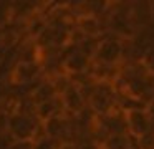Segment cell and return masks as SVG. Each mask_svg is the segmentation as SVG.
<instances>
[{
    "label": "cell",
    "mask_w": 154,
    "mask_h": 149,
    "mask_svg": "<svg viewBox=\"0 0 154 149\" xmlns=\"http://www.w3.org/2000/svg\"><path fill=\"white\" fill-rule=\"evenodd\" d=\"M10 149H35V141H14Z\"/></svg>",
    "instance_id": "obj_15"
},
{
    "label": "cell",
    "mask_w": 154,
    "mask_h": 149,
    "mask_svg": "<svg viewBox=\"0 0 154 149\" xmlns=\"http://www.w3.org/2000/svg\"><path fill=\"white\" fill-rule=\"evenodd\" d=\"M60 146H61V142L55 141V139L48 138V136L35 141V149H60Z\"/></svg>",
    "instance_id": "obj_12"
},
{
    "label": "cell",
    "mask_w": 154,
    "mask_h": 149,
    "mask_svg": "<svg viewBox=\"0 0 154 149\" xmlns=\"http://www.w3.org/2000/svg\"><path fill=\"white\" fill-rule=\"evenodd\" d=\"M88 108L96 116H106L118 108V89L113 83L96 81L88 99Z\"/></svg>",
    "instance_id": "obj_1"
},
{
    "label": "cell",
    "mask_w": 154,
    "mask_h": 149,
    "mask_svg": "<svg viewBox=\"0 0 154 149\" xmlns=\"http://www.w3.org/2000/svg\"><path fill=\"white\" fill-rule=\"evenodd\" d=\"M93 60L83 53L76 45L70 43L68 46L63 48V58H61V66H63L66 75H81L86 73L91 66Z\"/></svg>",
    "instance_id": "obj_5"
},
{
    "label": "cell",
    "mask_w": 154,
    "mask_h": 149,
    "mask_svg": "<svg viewBox=\"0 0 154 149\" xmlns=\"http://www.w3.org/2000/svg\"><path fill=\"white\" fill-rule=\"evenodd\" d=\"M94 63H103V65H114L119 66L124 61V40L116 35H104L101 38L98 50L93 56Z\"/></svg>",
    "instance_id": "obj_2"
},
{
    "label": "cell",
    "mask_w": 154,
    "mask_h": 149,
    "mask_svg": "<svg viewBox=\"0 0 154 149\" xmlns=\"http://www.w3.org/2000/svg\"><path fill=\"white\" fill-rule=\"evenodd\" d=\"M42 126V121L37 116L27 114H10L7 123V131L15 141H33L38 129Z\"/></svg>",
    "instance_id": "obj_4"
},
{
    "label": "cell",
    "mask_w": 154,
    "mask_h": 149,
    "mask_svg": "<svg viewBox=\"0 0 154 149\" xmlns=\"http://www.w3.org/2000/svg\"><path fill=\"white\" fill-rule=\"evenodd\" d=\"M61 99H63V104L68 116H78L80 113H83L88 108V101L85 98V95L75 85L61 95Z\"/></svg>",
    "instance_id": "obj_7"
},
{
    "label": "cell",
    "mask_w": 154,
    "mask_h": 149,
    "mask_svg": "<svg viewBox=\"0 0 154 149\" xmlns=\"http://www.w3.org/2000/svg\"><path fill=\"white\" fill-rule=\"evenodd\" d=\"M100 146L101 149H133V141L129 134H113Z\"/></svg>",
    "instance_id": "obj_10"
},
{
    "label": "cell",
    "mask_w": 154,
    "mask_h": 149,
    "mask_svg": "<svg viewBox=\"0 0 154 149\" xmlns=\"http://www.w3.org/2000/svg\"><path fill=\"white\" fill-rule=\"evenodd\" d=\"M30 95H32V99L35 101V104L40 106V104H43V103H48V101H51V99H55L58 96V93H57V89H55L51 79L43 78L40 83H37V85L30 89Z\"/></svg>",
    "instance_id": "obj_8"
},
{
    "label": "cell",
    "mask_w": 154,
    "mask_h": 149,
    "mask_svg": "<svg viewBox=\"0 0 154 149\" xmlns=\"http://www.w3.org/2000/svg\"><path fill=\"white\" fill-rule=\"evenodd\" d=\"M78 149H101V146L94 141H85L78 144Z\"/></svg>",
    "instance_id": "obj_16"
},
{
    "label": "cell",
    "mask_w": 154,
    "mask_h": 149,
    "mask_svg": "<svg viewBox=\"0 0 154 149\" xmlns=\"http://www.w3.org/2000/svg\"><path fill=\"white\" fill-rule=\"evenodd\" d=\"M126 121H128V134L134 136V138H141V136L147 134L152 131V124H151V116L147 109H136V111L126 113Z\"/></svg>",
    "instance_id": "obj_6"
},
{
    "label": "cell",
    "mask_w": 154,
    "mask_h": 149,
    "mask_svg": "<svg viewBox=\"0 0 154 149\" xmlns=\"http://www.w3.org/2000/svg\"><path fill=\"white\" fill-rule=\"evenodd\" d=\"M137 149H154V131L137 138Z\"/></svg>",
    "instance_id": "obj_14"
},
{
    "label": "cell",
    "mask_w": 154,
    "mask_h": 149,
    "mask_svg": "<svg viewBox=\"0 0 154 149\" xmlns=\"http://www.w3.org/2000/svg\"><path fill=\"white\" fill-rule=\"evenodd\" d=\"M14 23V3L0 2V30H7Z\"/></svg>",
    "instance_id": "obj_11"
},
{
    "label": "cell",
    "mask_w": 154,
    "mask_h": 149,
    "mask_svg": "<svg viewBox=\"0 0 154 149\" xmlns=\"http://www.w3.org/2000/svg\"><path fill=\"white\" fill-rule=\"evenodd\" d=\"M143 63L144 66L147 68L149 75H154V43L149 46V48L144 51V56H143Z\"/></svg>",
    "instance_id": "obj_13"
},
{
    "label": "cell",
    "mask_w": 154,
    "mask_h": 149,
    "mask_svg": "<svg viewBox=\"0 0 154 149\" xmlns=\"http://www.w3.org/2000/svg\"><path fill=\"white\" fill-rule=\"evenodd\" d=\"M60 149H78V144H73V142H66V144H61Z\"/></svg>",
    "instance_id": "obj_17"
},
{
    "label": "cell",
    "mask_w": 154,
    "mask_h": 149,
    "mask_svg": "<svg viewBox=\"0 0 154 149\" xmlns=\"http://www.w3.org/2000/svg\"><path fill=\"white\" fill-rule=\"evenodd\" d=\"M45 78L43 66L38 61L32 63H15L12 65L7 76V83L10 86H30L33 83H40Z\"/></svg>",
    "instance_id": "obj_3"
},
{
    "label": "cell",
    "mask_w": 154,
    "mask_h": 149,
    "mask_svg": "<svg viewBox=\"0 0 154 149\" xmlns=\"http://www.w3.org/2000/svg\"><path fill=\"white\" fill-rule=\"evenodd\" d=\"M147 113H149L151 118H154V99L149 103V104H147Z\"/></svg>",
    "instance_id": "obj_18"
},
{
    "label": "cell",
    "mask_w": 154,
    "mask_h": 149,
    "mask_svg": "<svg viewBox=\"0 0 154 149\" xmlns=\"http://www.w3.org/2000/svg\"><path fill=\"white\" fill-rule=\"evenodd\" d=\"M63 114H66V109H65V104H63L61 96H57V98L51 99V101L37 106V118L40 119L42 123L47 121V119H50V118L63 116Z\"/></svg>",
    "instance_id": "obj_9"
}]
</instances>
